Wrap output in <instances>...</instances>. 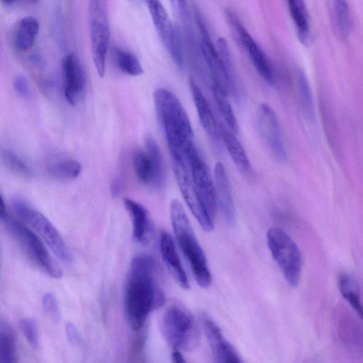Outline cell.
<instances>
[{
    "mask_svg": "<svg viewBox=\"0 0 363 363\" xmlns=\"http://www.w3.org/2000/svg\"><path fill=\"white\" fill-rule=\"evenodd\" d=\"M89 13L91 56L99 76L103 77L110 40L106 5L89 11Z\"/></svg>",
    "mask_w": 363,
    "mask_h": 363,
    "instance_id": "obj_9",
    "label": "cell"
},
{
    "mask_svg": "<svg viewBox=\"0 0 363 363\" xmlns=\"http://www.w3.org/2000/svg\"><path fill=\"white\" fill-rule=\"evenodd\" d=\"M226 17L232 28L235 30L239 41L246 52L260 77L268 84H273L275 75L272 64L261 47L247 32L238 16L230 10L226 11Z\"/></svg>",
    "mask_w": 363,
    "mask_h": 363,
    "instance_id": "obj_11",
    "label": "cell"
},
{
    "mask_svg": "<svg viewBox=\"0 0 363 363\" xmlns=\"http://www.w3.org/2000/svg\"><path fill=\"white\" fill-rule=\"evenodd\" d=\"M212 92L218 110L228 127L235 133L238 131V122L230 101L227 91L220 85L212 83Z\"/></svg>",
    "mask_w": 363,
    "mask_h": 363,
    "instance_id": "obj_26",
    "label": "cell"
},
{
    "mask_svg": "<svg viewBox=\"0 0 363 363\" xmlns=\"http://www.w3.org/2000/svg\"><path fill=\"white\" fill-rule=\"evenodd\" d=\"M153 99L172 159L188 162L190 152L196 147L193 129L184 108L178 98L166 89H157Z\"/></svg>",
    "mask_w": 363,
    "mask_h": 363,
    "instance_id": "obj_2",
    "label": "cell"
},
{
    "mask_svg": "<svg viewBox=\"0 0 363 363\" xmlns=\"http://www.w3.org/2000/svg\"><path fill=\"white\" fill-rule=\"evenodd\" d=\"M8 218L7 211L4 200L0 194V219L6 220Z\"/></svg>",
    "mask_w": 363,
    "mask_h": 363,
    "instance_id": "obj_39",
    "label": "cell"
},
{
    "mask_svg": "<svg viewBox=\"0 0 363 363\" xmlns=\"http://www.w3.org/2000/svg\"><path fill=\"white\" fill-rule=\"evenodd\" d=\"M133 164L138 179L145 184H152V168L147 153L140 149L135 150Z\"/></svg>",
    "mask_w": 363,
    "mask_h": 363,
    "instance_id": "obj_29",
    "label": "cell"
},
{
    "mask_svg": "<svg viewBox=\"0 0 363 363\" xmlns=\"http://www.w3.org/2000/svg\"><path fill=\"white\" fill-rule=\"evenodd\" d=\"M172 164L176 181L187 206L201 228L205 231H211L214 228V220L198 197L189 172V162L183 160H172Z\"/></svg>",
    "mask_w": 363,
    "mask_h": 363,
    "instance_id": "obj_10",
    "label": "cell"
},
{
    "mask_svg": "<svg viewBox=\"0 0 363 363\" xmlns=\"http://www.w3.org/2000/svg\"><path fill=\"white\" fill-rule=\"evenodd\" d=\"M1 1L6 4H11L14 2L19 1V0H1Z\"/></svg>",
    "mask_w": 363,
    "mask_h": 363,
    "instance_id": "obj_40",
    "label": "cell"
},
{
    "mask_svg": "<svg viewBox=\"0 0 363 363\" xmlns=\"http://www.w3.org/2000/svg\"><path fill=\"white\" fill-rule=\"evenodd\" d=\"M335 21L340 34L347 38L351 30V16L347 0H333Z\"/></svg>",
    "mask_w": 363,
    "mask_h": 363,
    "instance_id": "obj_28",
    "label": "cell"
},
{
    "mask_svg": "<svg viewBox=\"0 0 363 363\" xmlns=\"http://www.w3.org/2000/svg\"><path fill=\"white\" fill-rule=\"evenodd\" d=\"M65 331L69 341L73 345H78L81 341V336L76 327L71 323H67Z\"/></svg>",
    "mask_w": 363,
    "mask_h": 363,
    "instance_id": "obj_37",
    "label": "cell"
},
{
    "mask_svg": "<svg viewBox=\"0 0 363 363\" xmlns=\"http://www.w3.org/2000/svg\"><path fill=\"white\" fill-rule=\"evenodd\" d=\"M155 263L145 254L135 256L131 261L126 279L123 304L124 313L130 328L140 330L149 314L162 307L164 295L157 284Z\"/></svg>",
    "mask_w": 363,
    "mask_h": 363,
    "instance_id": "obj_1",
    "label": "cell"
},
{
    "mask_svg": "<svg viewBox=\"0 0 363 363\" xmlns=\"http://www.w3.org/2000/svg\"><path fill=\"white\" fill-rule=\"evenodd\" d=\"M39 31V22L33 16L21 19L11 33V44L18 52L30 50L35 42Z\"/></svg>",
    "mask_w": 363,
    "mask_h": 363,
    "instance_id": "obj_19",
    "label": "cell"
},
{
    "mask_svg": "<svg viewBox=\"0 0 363 363\" xmlns=\"http://www.w3.org/2000/svg\"><path fill=\"white\" fill-rule=\"evenodd\" d=\"M114 57L118 69L130 76H139L143 73V69L138 58L132 52L116 48Z\"/></svg>",
    "mask_w": 363,
    "mask_h": 363,
    "instance_id": "obj_27",
    "label": "cell"
},
{
    "mask_svg": "<svg viewBox=\"0 0 363 363\" xmlns=\"http://www.w3.org/2000/svg\"><path fill=\"white\" fill-rule=\"evenodd\" d=\"M154 26L162 43L176 65H184V52L181 35L172 23L160 0H145Z\"/></svg>",
    "mask_w": 363,
    "mask_h": 363,
    "instance_id": "obj_8",
    "label": "cell"
},
{
    "mask_svg": "<svg viewBox=\"0 0 363 363\" xmlns=\"http://www.w3.org/2000/svg\"><path fill=\"white\" fill-rule=\"evenodd\" d=\"M267 242L272 256L286 282L296 287L300 281L302 259L294 241L282 229L271 228L267 233Z\"/></svg>",
    "mask_w": 363,
    "mask_h": 363,
    "instance_id": "obj_5",
    "label": "cell"
},
{
    "mask_svg": "<svg viewBox=\"0 0 363 363\" xmlns=\"http://www.w3.org/2000/svg\"><path fill=\"white\" fill-rule=\"evenodd\" d=\"M8 227L28 258L50 277L60 279L62 271L50 255L39 237L24 223L15 219H6Z\"/></svg>",
    "mask_w": 363,
    "mask_h": 363,
    "instance_id": "obj_7",
    "label": "cell"
},
{
    "mask_svg": "<svg viewBox=\"0 0 363 363\" xmlns=\"http://www.w3.org/2000/svg\"><path fill=\"white\" fill-rule=\"evenodd\" d=\"M18 362V352L15 333L5 320L0 322V363Z\"/></svg>",
    "mask_w": 363,
    "mask_h": 363,
    "instance_id": "obj_23",
    "label": "cell"
},
{
    "mask_svg": "<svg viewBox=\"0 0 363 363\" xmlns=\"http://www.w3.org/2000/svg\"><path fill=\"white\" fill-rule=\"evenodd\" d=\"M64 77V94L71 105H75L86 87V75L84 67L74 52H69L62 62Z\"/></svg>",
    "mask_w": 363,
    "mask_h": 363,
    "instance_id": "obj_14",
    "label": "cell"
},
{
    "mask_svg": "<svg viewBox=\"0 0 363 363\" xmlns=\"http://www.w3.org/2000/svg\"><path fill=\"white\" fill-rule=\"evenodd\" d=\"M289 10L299 40L305 45L311 38L308 12L304 0H286Z\"/></svg>",
    "mask_w": 363,
    "mask_h": 363,
    "instance_id": "obj_22",
    "label": "cell"
},
{
    "mask_svg": "<svg viewBox=\"0 0 363 363\" xmlns=\"http://www.w3.org/2000/svg\"><path fill=\"white\" fill-rule=\"evenodd\" d=\"M175 13L183 20H187L189 17L186 0H169Z\"/></svg>",
    "mask_w": 363,
    "mask_h": 363,
    "instance_id": "obj_36",
    "label": "cell"
},
{
    "mask_svg": "<svg viewBox=\"0 0 363 363\" xmlns=\"http://www.w3.org/2000/svg\"><path fill=\"white\" fill-rule=\"evenodd\" d=\"M214 177L217 206H219L225 221L233 225L236 222V209L231 184L221 162H217L215 165Z\"/></svg>",
    "mask_w": 363,
    "mask_h": 363,
    "instance_id": "obj_16",
    "label": "cell"
},
{
    "mask_svg": "<svg viewBox=\"0 0 363 363\" xmlns=\"http://www.w3.org/2000/svg\"><path fill=\"white\" fill-rule=\"evenodd\" d=\"M257 121L262 138L280 161L287 158L286 148L281 127L274 111L267 104H260L257 111Z\"/></svg>",
    "mask_w": 363,
    "mask_h": 363,
    "instance_id": "obj_13",
    "label": "cell"
},
{
    "mask_svg": "<svg viewBox=\"0 0 363 363\" xmlns=\"http://www.w3.org/2000/svg\"><path fill=\"white\" fill-rule=\"evenodd\" d=\"M20 328L27 342L33 350L39 347V332L35 320L30 318H24L20 320Z\"/></svg>",
    "mask_w": 363,
    "mask_h": 363,
    "instance_id": "obj_33",
    "label": "cell"
},
{
    "mask_svg": "<svg viewBox=\"0 0 363 363\" xmlns=\"http://www.w3.org/2000/svg\"><path fill=\"white\" fill-rule=\"evenodd\" d=\"M13 86L16 91L21 97L28 99L30 96V91L26 78L23 75H18L13 81Z\"/></svg>",
    "mask_w": 363,
    "mask_h": 363,
    "instance_id": "obj_35",
    "label": "cell"
},
{
    "mask_svg": "<svg viewBox=\"0 0 363 363\" xmlns=\"http://www.w3.org/2000/svg\"><path fill=\"white\" fill-rule=\"evenodd\" d=\"M170 218L174 235L197 284L208 288L212 281L205 254L194 234L182 203L174 199L170 203Z\"/></svg>",
    "mask_w": 363,
    "mask_h": 363,
    "instance_id": "obj_3",
    "label": "cell"
},
{
    "mask_svg": "<svg viewBox=\"0 0 363 363\" xmlns=\"http://www.w3.org/2000/svg\"><path fill=\"white\" fill-rule=\"evenodd\" d=\"M338 286L343 298L361 318L362 309L360 291L357 281L350 275L342 274L338 278Z\"/></svg>",
    "mask_w": 363,
    "mask_h": 363,
    "instance_id": "obj_25",
    "label": "cell"
},
{
    "mask_svg": "<svg viewBox=\"0 0 363 363\" xmlns=\"http://www.w3.org/2000/svg\"><path fill=\"white\" fill-rule=\"evenodd\" d=\"M159 326L166 342L173 348L191 351L199 342V330L190 311L183 306L172 304L162 313Z\"/></svg>",
    "mask_w": 363,
    "mask_h": 363,
    "instance_id": "obj_4",
    "label": "cell"
},
{
    "mask_svg": "<svg viewBox=\"0 0 363 363\" xmlns=\"http://www.w3.org/2000/svg\"><path fill=\"white\" fill-rule=\"evenodd\" d=\"M42 306L46 315L54 322L60 320L61 313L57 298L50 293L44 294L42 299Z\"/></svg>",
    "mask_w": 363,
    "mask_h": 363,
    "instance_id": "obj_34",
    "label": "cell"
},
{
    "mask_svg": "<svg viewBox=\"0 0 363 363\" xmlns=\"http://www.w3.org/2000/svg\"><path fill=\"white\" fill-rule=\"evenodd\" d=\"M124 204L131 218L134 240L140 243H146L150 228L147 210L140 203L129 198L124 199Z\"/></svg>",
    "mask_w": 363,
    "mask_h": 363,
    "instance_id": "obj_20",
    "label": "cell"
},
{
    "mask_svg": "<svg viewBox=\"0 0 363 363\" xmlns=\"http://www.w3.org/2000/svg\"><path fill=\"white\" fill-rule=\"evenodd\" d=\"M189 166L198 197L209 216L214 220L217 208L215 186L206 164L196 147L189 155Z\"/></svg>",
    "mask_w": 363,
    "mask_h": 363,
    "instance_id": "obj_12",
    "label": "cell"
},
{
    "mask_svg": "<svg viewBox=\"0 0 363 363\" xmlns=\"http://www.w3.org/2000/svg\"><path fill=\"white\" fill-rule=\"evenodd\" d=\"M220 137L238 169L245 176L250 175L252 168L247 152L236 136L228 130H219Z\"/></svg>",
    "mask_w": 363,
    "mask_h": 363,
    "instance_id": "obj_21",
    "label": "cell"
},
{
    "mask_svg": "<svg viewBox=\"0 0 363 363\" xmlns=\"http://www.w3.org/2000/svg\"><path fill=\"white\" fill-rule=\"evenodd\" d=\"M146 152L150 158L152 168V184L160 186L164 180V167L160 147L155 138L147 135L145 139Z\"/></svg>",
    "mask_w": 363,
    "mask_h": 363,
    "instance_id": "obj_24",
    "label": "cell"
},
{
    "mask_svg": "<svg viewBox=\"0 0 363 363\" xmlns=\"http://www.w3.org/2000/svg\"><path fill=\"white\" fill-rule=\"evenodd\" d=\"M159 246L162 260L172 276L181 287L189 289L187 276L180 262L172 238L168 233L162 231L160 233Z\"/></svg>",
    "mask_w": 363,
    "mask_h": 363,
    "instance_id": "obj_17",
    "label": "cell"
},
{
    "mask_svg": "<svg viewBox=\"0 0 363 363\" xmlns=\"http://www.w3.org/2000/svg\"><path fill=\"white\" fill-rule=\"evenodd\" d=\"M172 360L175 363H184L186 362L180 350L176 348H173Z\"/></svg>",
    "mask_w": 363,
    "mask_h": 363,
    "instance_id": "obj_38",
    "label": "cell"
},
{
    "mask_svg": "<svg viewBox=\"0 0 363 363\" xmlns=\"http://www.w3.org/2000/svg\"><path fill=\"white\" fill-rule=\"evenodd\" d=\"M50 175L59 179H73L81 171L80 163L74 160H65L52 164L48 168Z\"/></svg>",
    "mask_w": 363,
    "mask_h": 363,
    "instance_id": "obj_30",
    "label": "cell"
},
{
    "mask_svg": "<svg viewBox=\"0 0 363 363\" xmlns=\"http://www.w3.org/2000/svg\"><path fill=\"white\" fill-rule=\"evenodd\" d=\"M12 206L18 218L37 232L61 261L67 264L72 262V255L62 237L42 213L19 199H15Z\"/></svg>",
    "mask_w": 363,
    "mask_h": 363,
    "instance_id": "obj_6",
    "label": "cell"
},
{
    "mask_svg": "<svg viewBox=\"0 0 363 363\" xmlns=\"http://www.w3.org/2000/svg\"><path fill=\"white\" fill-rule=\"evenodd\" d=\"M2 158L6 166L14 173L24 177H30L31 176L30 168L13 152L5 150L2 152Z\"/></svg>",
    "mask_w": 363,
    "mask_h": 363,
    "instance_id": "obj_32",
    "label": "cell"
},
{
    "mask_svg": "<svg viewBox=\"0 0 363 363\" xmlns=\"http://www.w3.org/2000/svg\"><path fill=\"white\" fill-rule=\"evenodd\" d=\"M189 83L200 123L208 135L218 142L220 138L219 128L211 107L195 81L191 78Z\"/></svg>",
    "mask_w": 363,
    "mask_h": 363,
    "instance_id": "obj_18",
    "label": "cell"
},
{
    "mask_svg": "<svg viewBox=\"0 0 363 363\" xmlns=\"http://www.w3.org/2000/svg\"><path fill=\"white\" fill-rule=\"evenodd\" d=\"M297 84L301 108L306 115L312 116L313 112V94L308 79L301 70L298 72Z\"/></svg>",
    "mask_w": 363,
    "mask_h": 363,
    "instance_id": "obj_31",
    "label": "cell"
},
{
    "mask_svg": "<svg viewBox=\"0 0 363 363\" xmlns=\"http://www.w3.org/2000/svg\"><path fill=\"white\" fill-rule=\"evenodd\" d=\"M203 325L206 337L216 362L225 363L242 362L238 351L225 338L220 328L212 319L205 317Z\"/></svg>",
    "mask_w": 363,
    "mask_h": 363,
    "instance_id": "obj_15",
    "label": "cell"
}]
</instances>
